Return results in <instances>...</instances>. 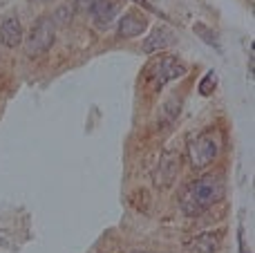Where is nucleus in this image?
<instances>
[{
	"label": "nucleus",
	"mask_w": 255,
	"mask_h": 253,
	"mask_svg": "<svg viewBox=\"0 0 255 253\" xmlns=\"http://www.w3.org/2000/svg\"><path fill=\"white\" fill-rule=\"evenodd\" d=\"M92 2H94V0H76V4H79L81 9H90V7H92Z\"/></svg>",
	"instance_id": "obj_13"
},
{
	"label": "nucleus",
	"mask_w": 255,
	"mask_h": 253,
	"mask_svg": "<svg viewBox=\"0 0 255 253\" xmlns=\"http://www.w3.org/2000/svg\"><path fill=\"white\" fill-rule=\"evenodd\" d=\"M54 34H56V27H54L52 18H47V16L38 18L36 25L31 27V31L27 34V38L22 40V43H25L27 54H29L31 58L47 54L49 47L54 45Z\"/></svg>",
	"instance_id": "obj_3"
},
{
	"label": "nucleus",
	"mask_w": 255,
	"mask_h": 253,
	"mask_svg": "<svg viewBox=\"0 0 255 253\" xmlns=\"http://www.w3.org/2000/svg\"><path fill=\"white\" fill-rule=\"evenodd\" d=\"M222 247V233L220 231H206L193 236L190 240H186V249L195 253H217Z\"/></svg>",
	"instance_id": "obj_9"
},
{
	"label": "nucleus",
	"mask_w": 255,
	"mask_h": 253,
	"mask_svg": "<svg viewBox=\"0 0 255 253\" xmlns=\"http://www.w3.org/2000/svg\"><path fill=\"white\" fill-rule=\"evenodd\" d=\"M188 72L186 63L177 56H159V61H154L152 65L148 67V79L154 83V88H163L166 83L175 79H181V76Z\"/></svg>",
	"instance_id": "obj_4"
},
{
	"label": "nucleus",
	"mask_w": 255,
	"mask_h": 253,
	"mask_svg": "<svg viewBox=\"0 0 255 253\" xmlns=\"http://www.w3.org/2000/svg\"><path fill=\"white\" fill-rule=\"evenodd\" d=\"M217 155H220V141L211 130H204L188 143V159L195 170L208 168L217 159Z\"/></svg>",
	"instance_id": "obj_2"
},
{
	"label": "nucleus",
	"mask_w": 255,
	"mask_h": 253,
	"mask_svg": "<svg viewBox=\"0 0 255 253\" xmlns=\"http://www.w3.org/2000/svg\"><path fill=\"white\" fill-rule=\"evenodd\" d=\"M175 34H172L168 27H154L150 31V36L143 40V52L145 54H154V52H163L166 47H170Z\"/></svg>",
	"instance_id": "obj_10"
},
{
	"label": "nucleus",
	"mask_w": 255,
	"mask_h": 253,
	"mask_svg": "<svg viewBox=\"0 0 255 253\" xmlns=\"http://www.w3.org/2000/svg\"><path fill=\"white\" fill-rule=\"evenodd\" d=\"M177 175H179V152L166 148L159 157L157 168H154V184L159 188H170L175 184Z\"/></svg>",
	"instance_id": "obj_5"
},
{
	"label": "nucleus",
	"mask_w": 255,
	"mask_h": 253,
	"mask_svg": "<svg viewBox=\"0 0 255 253\" xmlns=\"http://www.w3.org/2000/svg\"><path fill=\"white\" fill-rule=\"evenodd\" d=\"M224 197V184L215 175H202L186 184L179 195V206L186 215H199Z\"/></svg>",
	"instance_id": "obj_1"
},
{
	"label": "nucleus",
	"mask_w": 255,
	"mask_h": 253,
	"mask_svg": "<svg viewBox=\"0 0 255 253\" xmlns=\"http://www.w3.org/2000/svg\"><path fill=\"white\" fill-rule=\"evenodd\" d=\"M132 253H148V251H132Z\"/></svg>",
	"instance_id": "obj_14"
},
{
	"label": "nucleus",
	"mask_w": 255,
	"mask_h": 253,
	"mask_svg": "<svg viewBox=\"0 0 255 253\" xmlns=\"http://www.w3.org/2000/svg\"><path fill=\"white\" fill-rule=\"evenodd\" d=\"M148 27V18L141 11H128L119 18V36L121 38H136Z\"/></svg>",
	"instance_id": "obj_8"
},
{
	"label": "nucleus",
	"mask_w": 255,
	"mask_h": 253,
	"mask_svg": "<svg viewBox=\"0 0 255 253\" xmlns=\"http://www.w3.org/2000/svg\"><path fill=\"white\" fill-rule=\"evenodd\" d=\"M119 0H94L92 7H90V16L99 27H110L115 22V18L119 16Z\"/></svg>",
	"instance_id": "obj_7"
},
{
	"label": "nucleus",
	"mask_w": 255,
	"mask_h": 253,
	"mask_svg": "<svg viewBox=\"0 0 255 253\" xmlns=\"http://www.w3.org/2000/svg\"><path fill=\"white\" fill-rule=\"evenodd\" d=\"M132 2L141 4L143 9H148V11H152V13H159V9H157V7H152V4H150V0H132Z\"/></svg>",
	"instance_id": "obj_12"
},
{
	"label": "nucleus",
	"mask_w": 255,
	"mask_h": 253,
	"mask_svg": "<svg viewBox=\"0 0 255 253\" xmlns=\"http://www.w3.org/2000/svg\"><path fill=\"white\" fill-rule=\"evenodd\" d=\"M25 34H22V22L18 20V16H2L0 18V43L4 47L13 49L18 45H22Z\"/></svg>",
	"instance_id": "obj_6"
},
{
	"label": "nucleus",
	"mask_w": 255,
	"mask_h": 253,
	"mask_svg": "<svg viewBox=\"0 0 255 253\" xmlns=\"http://www.w3.org/2000/svg\"><path fill=\"white\" fill-rule=\"evenodd\" d=\"M215 83H217L215 72H206V76H204L202 83H199V92H202L204 97H208V94L213 92V88H215Z\"/></svg>",
	"instance_id": "obj_11"
}]
</instances>
